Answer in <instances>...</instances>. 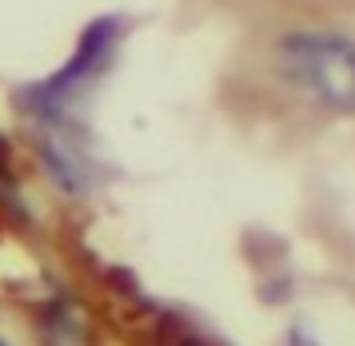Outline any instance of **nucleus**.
Returning <instances> with one entry per match:
<instances>
[{"instance_id": "nucleus-1", "label": "nucleus", "mask_w": 355, "mask_h": 346, "mask_svg": "<svg viewBox=\"0 0 355 346\" xmlns=\"http://www.w3.org/2000/svg\"><path fill=\"white\" fill-rule=\"evenodd\" d=\"M279 64L311 92L320 104L336 111H355V40L336 32H295L279 48Z\"/></svg>"}, {"instance_id": "nucleus-2", "label": "nucleus", "mask_w": 355, "mask_h": 346, "mask_svg": "<svg viewBox=\"0 0 355 346\" xmlns=\"http://www.w3.org/2000/svg\"><path fill=\"white\" fill-rule=\"evenodd\" d=\"M116 40H120V32H116V20H100V24H92L88 28V36H84L80 52L68 60L64 72H56V76L49 80V84H40L33 95H28V104H33L36 116H44V120H64V111L72 108V100L92 84V80L108 68V60H112L116 52Z\"/></svg>"}, {"instance_id": "nucleus-3", "label": "nucleus", "mask_w": 355, "mask_h": 346, "mask_svg": "<svg viewBox=\"0 0 355 346\" xmlns=\"http://www.w3.org/2000/svg\"><path fill=\"white\" fill-rule=\"evenodd\" d=\"M0 346H4V343H0Z\"/></svg>"}]
</instances>
